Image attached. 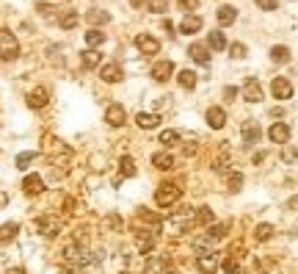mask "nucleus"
<instances>
[{
    "label": "nucleus",
    "instance_id": "46",
    "mask_svg": "<svg viewBox=\"0 0 298 274\" xmlns=\"http://www.w3.org/2000/svg\"><path fill=\"white\" fill-rule=\"evenodd\" d=\"M61 274H83V271H80V266H72V263H67V266L61 269Z\"/></svg>",
    "mask_w": 298,
    "mask_h": 274
},
{
    "label": "nucleus",
    "instance_id": "22",
    "mask_svg": "<svg viewBox=\"0 0 298 274\" xmlns=\"http://www.w3.org/2000/svg\"><path fill=\"white\" fill-rule=\"evenodd\" d=\"M108 20H110V14H108V11H102V9L86 11V22H89V25H105Z\"/></svg>",
    "mask_w": 298,
    "mask_h": 274
},
{
    "label": "nucleus",
    "instance_id": "50",
    "mask_svg": "<svg viewBox=\"0 0 298 274\" xmlns=\"http://www.w3.org/2000/svg\"><path fill=\"white\" fill-rule=\"evenodd\" d=\"M6 274H25V269H9Z\"/></svg>",
    "mask_w": 298,
    "mask_h": 274
},
{
    "label": "nucleus",
    "instance_id": "39",
    "mask_svg": "<svg viewBox=\"0 0 298 274\" xmlns=\"http://www.w3.org/2000/svg\"><path fill=\"white\" fill-rule=\"evenodd\" d=\"M229 53H232V58H246V44L243 42H235L229 48Z\"/></svg>",
    "mask_w": 298,
    "mask_h": 274
},
{
    "label": "nucleus",
    "instance_id": "48",
    "mask_svg": "<svg viewBox=\"0 0 298 274\" xmlns=\"http://www.w3.org/2000/svg\"><path fill=\"white\" fill-rule=\"evenodd\" d=\"M287 208H290V211H298V197H293V200L287 202Z\"/></svg>",
    "mask_w": 298,
    "mask_h": 274
},
{
    "label": "nucleus",
    "instance_id": "52",
    "mask_svg": "<svg viewBox=\"0 0 298 274\" xmlns=\"http://www.w3.org/2000/svg\"><path fill=\"white\" fill-rule=\"evenodd\" d=\"M130 3H133V6H136V9H138V6H144V0H130Z\"/></svg>",
    "mask_w": 298,
    "mask_h": 274
},
{
    "label": "nucleus",
    "instance_id": "13",
    "mask_svg": "<svg viewBox=\"0 0 298 274\" xmlns=\"http://www.w3.org/2000/svg\"><path fill=\"white\" fill-rule=\"evenodd\" d=\"M241 136H243V142H246V144H257V142H260V136H262V130H260L257 122H243Z\"/></svg>",
    "mask_w": 298,
    "mask_h": 274
},
{
    "label": "nucleus",
    "instance_id": "47",
    "mask_svg": "<svg viewBox=\"0 0 298 274\" xmlns=\"http://www.w3.org/2000/svg\"><path fill=\"white\" fill-rule=\"evenodd\" d=\"M235 95H237V89H235V86H226V89H224V97H226V100H232Z\"/></svg>",
    "mask_w": 298,
    "mask_h": 274
},
{
    "label": "nucleus",
    "instance_id": "33",
    "mask_svg": "<svg viewBox=\"0 0 298 274\" xmlns=\"http://www.w3.org/2000/svg\"><path fill=\"white\" fill-rule=\"evenodd\" d=\"M213 219H215V213L210 211V208H199L196 216H194V224H210Z\"/></svg>",
    "mask_w": 298,
    "mask_h": 274
},
{
    "label": "nucleus",
    "instance_id": "36",
    "mask_svg": "<svg viewBox=\"0 0 298 274\" xmlns=\"http://www.w3.org/2000/svg\"><path fill=\"white\" fill-rule=\"evenodd\" d=\"M177 142H180V133L177 130H163L160 133V144H166V147H174Z\"/></svg>",
    "mask_w": 298,
    "mask_h": 274
},
{
    "label": "nucleus",
    "instance_id": "28",
    "mask_svg": "<svg viewBox=\"0 0 298 274\" xmlns=\"http://www.w3.org/2000/svg\"><path fill=\"white\" fill-rule=\"evenodd\" d=\"M226 230H229V221H221V224H213V227L207 230V238L215 244V241H221V238L226 236Z\"/></svg>",
    "mask_w": 298,
    "mask_h": 274
},
{
    "label": "nucleus",
    "instance_id": "17",
    "mask_svg": "<svg viewBox=\"0 0 298 274\" xmlns=\"http://www.w3.org/2000/svg\"><path fill=\"white\" fill-rule=\"evenodd\" d=\"M136 125L141 127V130H155V127L160 125V116H157V114H147V111H144V114L136 116Z\"/></svg>",
    "mask_w": 298,
    "mask_h": 274
},
{
    "label": "nucleus",
    "instance_id": "1",
    "mask_svg": "<svg viewBox=\"0 0 298 274\" xmlns=\"http://www.w3.org/2000/svg\"><path fill=\"white\" fill-rule=\"evenodd\" d=\"M180 194H183V191H180L177 183H160V186H157V191H155V202L160 208H171L174 202L180 200Z\"/></svg>",
    "mask_w": 298,
    "mask_h": 274
},
{
    "label": "nucleus",
    "instance_id": "41",
    "mask_svg": "<svg viewBox=\"0 0 298 274\" xmlns=\"http://www.w3.org/2000/svg\"><path fill=\"white\" fill-rule=\"evenodd\" d=\"M183 11H196L199 9V0H177Z\"/></svg>",
    "mask_w": 298,
    "mask_h": 274
},
{
    "label": "nucleus",
    "instance_id": "21",
    "mask_svg": "<svg viewBox=\"0 0 298 274\" xmlns=\"http://www.w3.org/2000/svg\"><path fill=\"white\" fill-rule=\"evenodd\" d=\"M235 20H237V9H235V6H221V9H218V22L224 28L232 25Z\"/></svg>",
    "mask_w": 298,
    "mask_h": 274
},
{
    "label": "nucleus",
    "instance_id": "26",
    "mask_svg": "<svg viewBox=\"0 0 298 274\" xmlns=\"http://www.w3.org/2000/svg\"><path fill=\"white\" fill-rule=\"evenodd\" d=\"M271 61H273V64H287V61H290V48H284V44H276V48H271Z\"/></svg>",
    "mask_w": 298,
    "mask_h": 274
},
{
    "label": "nucleus",
    "instance_id": "8",
    "mask_svg": "<svg viewBox=\"0 0 298 274\" xmlns=\"http://www.w3.org/2000/svg\"><path fill=\"white\" fill-rule=\"evenodd\" d=\"M243 100L246 103H260L262 100V86L257 78H246V83H243Z\"/></svg>",
    "mask_w": 298,
    "mask_h": 274
},
{
    "label": "nucleus",
    "instance_id": "38",
    "mask_svg": "<svg viewBox=\"0 0 298 274\" xmlns=\"http://www.w3.org/2000/svg\"><path fill=\"white\" fill-rule=\"evenodd\" d=\"M144 274H160V260H157V258H149L147 266H144Z\"/></svg>",
    "mask_w": 298,
    "mask_h": 274
},
{
    "label": "nucleus",
    "instance_id": "51",
    "mask_svg": "<svg viewBox=\"0 0 298 274\" xmlns=\"http://www.w3.org/2000/svg\"><path fill=\"white\" fill-rule=\"evenodd\" d=\"M6 200H9V197H6V194H0V208L6 205Z\"/></svg>",
    "mask_w": 298,
    "mask_h": 274
},
{
    "label": "nucleus",
    "instance_id": "30",
    "mask_svg": "<svg viewBox=\"0 0 298 274\" xmlns=\"http://www.w3.org/2000/svg\"><path fill=\"white\" fill-rule=\"evenodd\" d=\"M119 166H122V174H125V177H136V161H133L130 155H122Z\"/></svg>",
    "mask_w": 298,
    "mask_h": 274
},
{
    "label": "nucleus",
    "instance_id": "49",
    "mask_svg": "<svg viewBox=\"0 0 298 274\" xmlns=\"http://www.w3.org/2000/svg\"><path fill=\"white\" fill-rule=\"evenodd\" d=\"M119 224H122V221H119V216L113 213V216H110V227H116V230H119Z\"/></svg>",
    "mask_w": 298,
    "mask_h": 274
},
{
    "label": "nucleus",
    "instance_id": "18",
    "mask_svg": "<svg viewBox=\"0 0 298 274\" xmlns=\"http://www.w3.org/2000/svg\"><path fill=\"white\" fill-rule=\"evenodd\" d=\"M180 31H183V33H196V31H202V17L188 14L183 22H180Z\"/></svg>",
    "mask_w": 298,
    "mask_h": 274
},
{
    "label": "nucleus",
    "instance_id": "12",
    "mask_svg": "<svg viewBox=\"0 0 298 274\" xmlns=\"http://www.w3.org/2000/svg\"><path fill=\"white\" fill-rule=\"evenodd\" d=\"M268 136H271L273 144H287V142H290V125H284V122H276V125H271Z\"/></svg>",
    "mask_w": 298,
    "mask_h": 274
},
{
    "label": "nucleus",
    "instance_id": "45",
    "mask_svg": "<svg viewBox=\"0 0 298 274\" xmlns=\"http://www.w3.org/2000/svg\"><path fill=\"white\" fill-rule=\"evenodd\" d=\"M295 158H298V153H295L293 147H287V150L282 153V161H287V164H290V161H295Z\"/></svg>",
    "mask_w": 298,
    "mask_h": 274
},
{
    "label": "nucleus",
    "instance_id": "34",
    "mask_svg": "<svg viewBox=\"0 0 298 274\" xmlns=\"http://www.w3.org/2000/svg\"><path fill=\"white\" fill-rule=\"evenodd\" d=\"M271 236H273V227L271 224H257L254 227V238H257V241H268Z\"/></svg>",
    "mask_w": 298,
    "mask_h": 274
},
{
    "label": "nucleus",
    "instance_id": "20",
    "mask_svg": "<svg viewBox=\"0 0 298 274\" xmlns=\"http://www.w3.org/2000/svg\"><path fill=\"white\" fill-rule=\"evenodd\" d=\"M17 233H20V224H17V221H6V224H0V244L14 241Z\"/></svg>",
    "mask_w": 298,
    "mask_h": 274
},
{
    "label": "nucleus",
    "instance_id": "27",
    "mask_svg": "<svg viewBox=\"0 0 298 274\" xmlns=\"http://www.w3.org/2000/svg\"><path fill=\"white\" fill-rule=\"evenodd\" d=\"M78 22H80V14H78V11H67L64 17H58V25H61L64 31H72Z\"/></svg>",
    "mask_w": 298,
    "mask_h": 274
},
{
    "label": "nucleus",
    "instance_id": "29",
    "mask_svg": "<svg viewBox=\"0 0 298 274\" xmlns=\"http://www.w3.org/2000/svg\"><path fill=\"white\" fill-rule=\"evenodd\" d=\"M138 238V249H141L144 255H149L152 249H155V236H147V233H136Z\"/></svg>",
    "mask_w": 298,
    "mask_h": 274
},
{
    "label": "nucleus",
    "instance_id": "9",
    "mask_svg": "<svg viewBox=\"0 0 298 274\" xmlns=\"http://www.w3.org/2000/svg\"><path fill=\"white\" fill-rule=\"evenodd\" d=\"M204 119H207V125L213 127V130H221V127L226 125V111L221 108V106H213V108H207Z\"/></svg>",
    "mask_w": 298,
    "mask_h": 274
},
{
    "label": "nucleus",
    "instance_id": "40",
    "mask_svg": "<svg viewBox=\"0 0 298 274\" xmlns=\"http://www.w3.org/2000/svg\"><path fill=\"white\" fill-rule=\"evenodd\" d=\"M262 11H276L279 9V0H254Z\"/></svg>",
    "mask_w": 298,
    "mask_h": 274
},
{
    "label": "nucleus",
    "instance_id": "44",
    "mask_svg": "<svg viewBox=\"0 0 298 274\" xmlns=\"http://www.w3.org/2000/svg\"><path fill=\"white\" fill-rule=\"evenodd\" d=\"M168 3L166 0H149V11H166Z\"/></svg>",
    "mask_w": 298,
    "mask_h": 274
},
{
    "label": "nucleus",
    "instance_id": "24",
    "mask_svg": "<svg viewBox=\"0 0 298 274\" xmlns=\"http://www.w3.org/2000/svg\"><path fill=\"white\" fill-rule=\"evenodd\" d=\"M80 61H83V69H97V67H99V61H102V56H99L97 50H83Z\"/></svg>",
    "mask_w": 298,
    "mask_h": 274
},
{
    "label": "nucleus",
    "instance_id": "10",
    "mask_svg": "<svg viewBox=\"0 0 298 274\" xmlns=\"http://www.w3.org/2000/svg\"><path fill=\"white\" fill-rule=\"evenodd\" d=\"M171 75H174V61H157L155 67H152V78H155L157 83L171 80Z\"/></svg>",
    "mask_w": 298,
    "mask_h": 274
},
{
    "label": "nucleus",
    "instance_id": "19",
    "mask_svg": "<svg viewBox=\"0 0 298 274\" xmlns=\"http://www.w3.org/2000/svg\"><path fill=\"white\" fill-rule=\"evenodd\" d=\"M188 56L194 58L196 64H210V50L204 44H191L188 48Z\"/></svg>",
    "mask_w": 298,
    "mask_h": 274
},
{
    "label": "nucleus",
    "instance_id": "16",
    "mask_svg": "<svg viewBox=\"0 0 298 274\" xmlns=\"http://www.w3.org/2000/svg\"><path fill=\"white\" fill-rule=\"evenodd\" d=\"M50 103V92L47 89H33L31 95H28V106L31 108H44Z\"/></svg>",
    "mask_w": 298,
    "mask_h": 274
},
{
    "label": "nucleus",
    "instance_id": "14",
    "mask_svg": "<svg viewBox=\"0 0 298 274\" xmlns=\"http://www.w3.org/2000/svg\"><path fill=\"white\" fill-rule=\"evenodd\" d=\"M22 191H25V194H42L44 191V180L39 177V174H28L25 180H22Z\"/></svg>",
    "mask_w": 298,
    "mask_h": 274
},
{
    "label": "nucleus",
    "instance_id": "2",
    "mask_svg": "<svg viewBox=\"0 0 298 274\" xmlns=\"http://www.w3.org/2000/svg\"><path fill=\"white\" fill-rule=\"evenodd\" d=\"M0 58H3V61L20 58V42L14 39L11 31H0Z\"/></svg>",
    "mask_w": 298,
    "mask_h": 274
},
{
    "label": "nucleus",
    "instance_id": "15",
    "mask_svg": "<svg viewBox=\"0 0 298 274\" xmlns=\"http://www.w3.org/2000/svg\"><path fill=\"white\" fill-rule=\"evenodd\" d=\"M196 266H199V271H202V274H215L218 260H215L213 252H207V255H199V258H196Z\"/></svg>",
    "mask_w": 298,
    "mask_h": 274
},
{
    "label": "nucleus",
    "instance_id": "11",
    "mask_svg": "<svg viewBox=\"0 0 298 274\" xmlns=\"http://www.w3.org/2000/svg\"><path fill=\"white\" fill-rule=\"evenodd\" d=\"M99 78H102L105 83H119L125 75H122L119 64H102V67H99Z\"/></svg>",
    "mask_w": 298,
    "mask_h": 274
},
{
    "label": "nucleus",
    "instance_id": "4",
    "mask_svg": "<svg viewBox=\"0 0 298 274\" xmlns=\"http://www.w3.org/2000/svg\"><path fill=\"white\" fill-rule=\"evenodd\" d=\"M136 48L141 56H157L160 53V42H157L155 36H149V33H138L136 36Z\"/></svg>",
    "mask_w": 298,
    "mask_h": 274
},
{
    "label": "nucleus",
    "instance_id": "7",
    "mask_svg": "<svg viewBox=\"0 0 298 274\" xmlns=\"http://www.w3.org/2000/svg\"><path fill=\"white\" fill-rule=\"evenodd\" d=\"M271 92H273L276 100H290V97H293V83H290L287 78H273Z\"/></svg>",
    "mask_w": 298,
    "mask_h": 274
},
{
    "label": "nucleus",
    "instance_id": "5",
    "mask_svg": "<svg viewBox=\"0 0 298 274\" xmlns=\"http://www.w3.org/2000/svg\"><path fill=\"white\" fill-rule=\"evenodd\" d=\"M105 122H108L110 127H122L127 122V111L119 106V103H110L108 108H105Z\"/></svg>",
    "mask_w": 298,
    "mask_h": 274
},
{
    "label": "nucleus",
    "instance_id": "32",
    "mask_svg": "<svg viewBox=\"0 0 298 274\" xmlns=\"http://www.w3.org/2000/svg\"><path fill=\"white\" fill-rule=\"evenodd\" d=\"M177 80H180V86H183V89H188V92H191V89H194V86H196V75L191 72V69H183Z\"/></svg>",
    "mask_w": 298,
    "mask_h": 274
},
{
    "label": "nucleus",
    "instance_id": "42",
    "mask_svg": "<svg viewBox=\"0 0 298 274\" xmlns=\"http://www.w3.org/2000/svg\"><path fill=\"white\" fill-rule=\"evenodd\" d=\"M221 269L229 271V274H235V271H237V260H235V258H226L224 263H221Z\"/></svg>",
    "mask_w": 298,
    "mask_h": 274
},
{
    "label": "nucleus",
    "instance_id": "35",
    "mask_svg": "<svg viewBox=\"0 0 298 274\" xmlns=\"http://www.w3.org/2000/svg\"><path fill=\"white\" fill-rule=\"evenodd\" d=\"M226 186H229L232 194H235V191H241V186H243V174H241V172H229V180H226Z\"/></svg>",
    "mask_w": 298,
    "mask_h": 274
},
{
    "label": "nucleus",
    "instance_id": "3",
    "mask_svg": "<svg viewBox=\"0 0 298 274\" xmlns=\"http://www.w3.org/2000/svg\"><path fill=\"white\" fill-rule=\"evenodd\" d=\"M64 260H67V263H72V266H83V263H89V258H86L83 247H80L78 241H69L67 247H64Z\"/></svg>",
    "mask_w": 298,
    "mask_h": 274
},
{
    "label": "nucleus",
    "instance_id": "25",
    "mask_svg": "<svg viewBox=\"0 0 298 274\" xmlns=\"http://www.w3.org/2000/svg\"><path fill=\"white\" fill-rule=\"evenodd\" d=\"M86 44H89V50H97L99 44H105V33L99 31V28H91V31L86 33Z\"/></svg>",
    "mask_w": 298,
    "mask_h": 274
},
{
    "label": "nucleus",
    "instance_id": "6",
    "mask_svg": "<svg viewBox=\"0 0 298 274\" xmlns=\"http://www.w3.org/2000/svg\"><path fill=\"white\" fill-rule=\"evenodd\" d=\"M36 230L42 233L44 238H52V236L61 233V221H58L55 216H39L36 219Z\"/></svg>",
    "mask_w": 298,
    "mask_h": 274
},
{
    "label": "nucleus",
    "instance_id": "43",
    "mask_svg": "<svg viewBox=\"0 0 298 274\" xmlns=\"http://www.w3.org/2000/svg\"><path fill=\"white\" fill-rule=\"evenodd\" d=\"M36 9H39V11H42V17H44V20H52V11H55V9H52V6H50V3H39V6H36Z\"/></svg>",
    "mask_w": 298,
    "mask_h": 274
},
{
    "label": "nucleus",
    "instance_id": "37",
    "mask_svg": "<svg viewBox=\"0 0 298 274\" xmlns=\"http://www.w3.org/2000/svg\"><path fill=\"white\" fill-rule=\"evenodd\" d=\"M36 158V153H20L17 155V169H28V164Z\"/></svg>",
    "mask_w": 298,
    "mask_h": 274
},
{
    "label": "nucleus",
    "instance_id": "53",
    "mask_svg": "<svg viewBox=\"0 0 298 274\" xmlns=\"http://www.w3.org/2000/svg\"><path fill=\"white\" fill-rule=\"evenodd\" d=\"M122 274H127V271H122Z\"/></svg>",
    "mask_w": 298,
    "mask_h": 274
},
{
    "label": "nucleus",
    "instance_id": "31",
    "mask_svg": "<svg viewBox=\"0 0 298 274\" xmlns=\"http://www.w3.org/2000/svg\"><path fill=\"white\" fill-rule=\"evenodd\" d=\"M207 44H210L213 50H224V48H226V36H224L221 31H213V33L207 36Z\"/></svg>",
    "mask_w": 298,
    "mask_h": 274
},
{
    "label": "nucleus",
    "instance_id": "23",
    "mask_svg": "<svg viewBox=\"0 0 298 274\" xmlns=\"http://www.w3.org/2000/svg\"><path fill=\"white\" fill-rule=\"evenodd\" d=\"M152 164H155L157 169H163V172H168V169L174 166V155L171 153H155L152 155Z\"/></svg>",
    "mask_w": 298,
    "mask_h": 274
}]
</instances>
